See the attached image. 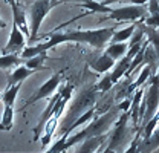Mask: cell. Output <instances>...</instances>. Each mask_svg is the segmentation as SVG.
I'll use <instances>...</instances> for the list:
<instances>
[{"label": "cell", "mask_w": 159, "mask_h": 153, "mask_svg": "<svg viewBox=\"0 0 159 153\" xmlns=\"http://www.w3.org/2000/svg\"><path fill=\"white\" fill-rule=\"evenodd\" d=\"M119 114H121V110H119L118 104H115V106H112L104 115H95V116L92 118V123H90L86 129L77 132L74 136H69V138L64 141L63 150L66 152L69 147L75 146L77 142H81V141L86 139V138L99 136V135H107L109 129L112 127V124H115V121H116V118H118Z\"/></svg>", "instance_id": "1"}, {"label": "cell", "mask_w": 159, "mask_h": 153, "mask_svg": "<svg viewBox=\"0 0 159 153\" xmlns=\"http://www.w3.org/2000/svg\"><path fill=\"white\" fill-rule=\"evenodd\" d=\"M72 92H74V86H72V84H64L63 87H60L58 100H57V103H55L54 107H52L51 116L48 118V121H46L44 126H43L41 146L46 147V146L51 142L52 133H54V130H55V127H57V124H58V119H60V116H61V114H63V110H64V107H66V104H67V101H69L70 96H72Z\"/></svg>", "instance_id": "2"}, {"label": "cell", "mask_w": 159, "mask_h": 153, "mask_svg": "<svg viewBox=\"0 0 159 153\" xmlns=\"http://www.w3.org/2000/svg\"><path fill=\"white\" fill-rule=\"evenodd\" d=\"M58 3L54 0H35L31 8H29V14H31V31H29V41H35L39 35L40 26L43 23L44 17L49 14V11L57 6Z\"/></svg>", "instance_id": "3"}, {"label": "cell", "mask_w": 159, "mask_h": 153, "mask_svg": "<svg viewBox=\"0 0 159 153\" xmlns=\"http://www.w3.org/2000/svg\"><path fill=\"white\" fill-rule=\"evenodd\" d=\"M129 110L127 112H121L118 115V118H116V121H115V129H113V132L110 136H107V147L109 149H112V150H115L116 152V149H119L121 146H124L125 144V141H127V136L130 133V130H129V126H127V123H129Z\"/></svg>", "instance_id": "4"}, {"label": "cell", "mask_w": 159, "mask_h": 153, "mask_svg": "<svg viewBox=\"0 0 159 153\" xmlns=\"http://www.w3.org/2000/svg\"><path fill=\"white\" fill-rule=\"evenodd\" d=\"M147 14V8L145 5H129V6H122L112 9L104 19H112L115 21H136V20H144Z\"/></svg>", "instance_id": "5"}, {"label": "cell", "mask_w": 159, "mask_h": 153, "mask_svg": "<svg viewBox=\"0 0 159 153\" xmlns=\"http://www.w3.org/2000/svg\"><path fill=\"white\" fill-rule=\"evenodd\" d=\"M95 103H97V89H95V87L90 89V90H83V92L78 95V98H77L75 104L70 107V112H69L67 118H66V121H64L66 127H67V126L77 118V115L80 116L84 109L92 107ZM66 127H64V129H66Z\"/></svg>", "instance_id": "6"}, {"label": "cell", "mask_w": 159, "mask_h": 153, "mask_svg": "<svg viewBox=\"0 0 159 153\" xmlns=\"http://www.w3.org/2000/svg\"><path fill=\"white\" fill-rule=\"evenodd\" d=\"M61 78H63V72H58V74H55V75H52L41 87H40L39 90L34 94V95L31 96L25 104H23V107H21V110H25V109H28L29 106H32V104H35L37 101L40 100H44V98H48V96H51L57 89H58L60 83H61Z\"/></svg>", "instance_id": "7"}, {"label": "cell", "mask_w": 159, "mask_h": 153, "mask_svg": "<svg viewBox=\"0 0 159 153\" xmlns=\"http://www.w3.org/2000/svg\"><path fill=\"white\" fill-rule=\"evenodd\" d=\"M158 74L155 72L152 76V84H150L148 94L144 98L145 100V110H144V116H142V126L158 112Z\"/></svg>", "instance_id": "8"}, {"label": "cell", "mask_w": 159, "mask_h": 153, "mask_svg": "<svg viewBox=\"0 0 159 153\" xmlns=\"http://www.w3.org/2000/svg\"><path fill=\"white\" fill-rule=\"evenodd\" d=\"M25 46H26L25 35L21 34V31H20L19 28L12 23V29H11V34H9V40H8L6 46L2 49V55H6V54H20Z\"/></svg>", "instance_id": "9"}, {"label": "cell", "mask_w": 159, "mask_h": 153, "mask_svg": "<svg viewBox=\"0 0 159 153\" xmlns=\"http://www.w3.org/2000/svg\"><path fill=\"white\" fill-rule=\"evenodd\" d=\"M11 9H12V23L21 31V34L25 37L29 38V26H28V20H26V12L23 9V6L20 5L19 2H12L11 5Z\"/></svg>", "instance_id": "10"}, {"label": "cell", "mask_w": 159, "mask_h": 153, "mask_svg": "<svg viewBox=\"0 0 159 153\" xmlns=\"http://www.w3.org/2000/svg\"><path fill=\"white\" fill-rule=\"evenodd\" d=\"M152 71H156V67L155 66H152V64H144V67H142V71H141V74H139L138 80L136 81H130L129 84H127V87H124L122 90H121V94H119V96H124V98H127V96L130 95L135 89H138L139 86H142L148 78H150V75H152Z\"/></svg>", "instance_id": "11"}, {"label": "cell", "mask_w": 159, "mask_h": 153, "mask_svg": "<svg viewBox=\"0 0 159 153\" xmlns=\"http://www.w3.org/2000/svg\"><path fill=\"white\" fill-rule=\"evenodd\" d=\"M107 141V135H99V136H92V138H86L81 141V146L75 153H93L99 149V146H102Z\"/></svg>", "instance_id": "12"}, {"label": "cell", "mask_w": 159, "mask_h": 153, "mask_svg": "<svg viewBox=\"0 0 159 153\" xmlns=\"http://www.w3.org/2000/svg\"><path fill=\"white\" fill-rule=\"evenodd\" d=\"M113 64H115V60L110 58L106 52H104L102 55H99L97 60L90 61V67H92L95 72H98V74H106V72H109V71L113 67Z\"/></svg>", "instance_id": "13"}, {"label": "cell", "mask_w": 159, "mask_h": 153, "mask_svg": "<svg viewBox=\"0 0 159 153\" xmlns=\"http://www.w3.org/2000/svg\"><path fill=\"white\" fill-rule=\"evenodd\" d=\"M35 71H32V69H28L26 66H21L19 64L17 66V69L16 71H12L9 76H8V87L9 86H14V84H19V83H23L26 78L29 75H32Z\"/></svg>", "instance_id": "14"}, {"label": "cell", "mask_w": 159, "mask_h": 153, "mask_svg": "<svg viewBox=\"0 0 159 153\" xmlns=\"http://www.w3.org/2000/svg\"><path fill=\"white\" fill-rule=\"evenodd\" d=\"M80 8L86 9L89 14L92 12H98V14H109L112 11V8L109 5H104V3H99L95 0H81V3L78 5Z\"/></svg>", "instance_id": "15"}, {"label": "cell", "mask_w": 159, "mask_h": 153, "mask_svg": "<svg viewBox=\"0 0 159 153\" xmlns=\"http://www.w3.org/2000/svg\"><path fill=\"white\" fill-rule=\"evenodd\" d=\"M12 126H14V106H5L2 121H0V130L8 132L12 129Z\"/></svg>", "instance_id": "16"}, {"label": "cell", "mask_w": 159, "mask_h": 153, "mask_svg": "<svg viewBox=\"0 0 159 153\" xmlns=\"http://www.w3.org/2000/svg\"><path fill=\"white\" fill-rule=\"evenodd\" d=\"M127 48H129V46H127V43H125V41L110 43V46H107V48H106V54H107L110 58H113V60H119V58L125 54Z\"/></svg>", "instance_id": "17"}, {"label": "cell", "mask_w": 159, "mask_h": 153, "mask_svg": "<svg viewBox=\"0 0 159 153\" xmlns=\"http://www.w3.org/2000/svg\"><path fill=\"white\" fill-rule=\"evenodd\" d=\"M20 87H21V83L14 84V86H9V87L0 95V100L3 101L5 106H14V101H16V98H17V94H19Z\"/></svg>", "instance_id": "18"}, {"label": "cell", "mask_w": 159, "mask_h": 153, "mask_svg": "<svg viewBox=\"0 0 159 153\" xmlns=\"http://www.w3.org/2000/svg\"><path fill=\"white\" fill-rule=\"evenodd\" d=\"M46 58H48V52H41V54L34 55V57L26 58V61H23V63H25V66H26L28 69L39 71V69H44V67H43V63L46 61Z\"/></svg>", "instance_id": "19"}, {"label": "cell", "mask_w": 159, "mask_h": 153, "mask_svg": "<svg viewBox=\"0 0 159 153\" xmlns=\"http://www.w3.org/2000/svg\"><path fill=\"white\" fill-rule=\"evenodd\" d=\"M25 60L17 55V54H6V55H2L0 57V69H9V67H14V66H19Z\"/></svg>", "instance_id": "20"}, {"label": "cell", "mask_w": 159, "mask_h": 153, "mask_svg": "<svg viewBox=\"0 0 159 153\" xmlns=\"http://www.w3.org/2000/svg\"><path fill=\"white\" fill-rule=\"evenodd\" d=\"M135 23L133 25H130V26H127V28H124V29H121V31H115L113 34H112V37H110V43H118V41H127L130 35H132V32L135 31Z\"/></svg>", "instance_id": "21"}, {"label": "cell", "mask_w": 159, "mask_h": 153, "mask_svg": "<svg viewBox=\"0 0 159 153\" xmlns=\"http://www.w3.org/2000/svg\"><path fill=\"white\" fill-rule=\"evenodd\" d=\"M113 86V83H112V80H110V74H104L102 76V80H99L98 83L95 84V89H97V92H102V94H106V92H109L110 90V87Z\"/></svg>", "instance_id": "22"}, {"label": "cell", "mask_w": 159, "mask_h": 153, "mask_svg": "<svg viewBox=\"0 0 159 153\" xmlns=\"http://www.w3.org/2000/svg\"><path fill=\"white\" fill-rule=\"evenodd\" d=\"M139 139H141V130H138V133L135 135L133 141L130 142V146H129V149L125 150V153H138V142H139Z\"/></svg>", "instance_id": "23"}, {"label": "cell", "mask_w": 159, "mask_h": 153, "mask_svg": "<svg viewBox=\"0 0 159 153\" xmlns=\"http://www.w3.org/2000/svg\"><path fill=\"white\" fill-rule=\"evenodd\" d=\"M148 2V12H150V16L152 14H158V0H147Z\"/></svg>", "instance_id": "24"}, {"label": "cell", "mask_w": 159, "mask_h": 153, "mask_svg": "<svg viewBox=\"0 0 159 153\" xmlns=\"http://www.w3.org/2000/svg\"><path fill=\"white\" fill-rule=\"evenodd\" d=\"M118 107H119V110H121V112H127V110L130 109V100H129V96L119 103Z\"/></svg>", "instance_id": "25"}, {"label": "cell", "mask_w": 159, "mask_h": 153, "mask_svg": "<svg viewBox=\"0 0 159 153\" xmlns=\"http://www.w3.org/2000/svg\"><path fill=\"white\" fill-rule=\"evenodd\" d=\"M145 2H147V0H132L133 5H145Z\"/></svg>", "instance_id": "26"}, {"label": "cell", "mask_w": 159, "mask_h": 153, "mask_svg": "<svg viewBox=\"0 0 159 153\" xmlns=\"http://www.w3.org/2000/svg\"><path fill=\"white\" fill-rule=\"evenodd\" d=\"M101 153H116V152H115V150H112V149H109V147L106 146V147H104V150H101Z\"/></svg>", "instance_id": "27"}, {"label": "cell", "mask_w": 159, "mask_h": 153, "mask_svg": "<svg viewBox=\"0 0 159 153\" xmlns=\"http://www.w3.org/2000/svg\"><path fill=\"white\" fill-rule=\"evenodd\" d=\"M3 28H6V21L0 19V29H3Z\"/></svg>", "instance_id": "28"}, {"label": "cell", "mask_w": 159, "mask_h": 153, "mask_svg": "<svg viewBox=\"0 0 159 153\" xmlns=\"http://www.w3.org/2000/svg\"><path fill=\"white\" fill-rule=\"evenodd\" d=\"M115 2H118V0H106V2H102L104 5H112V3H115Z\"/></svg>", "instance_id": "29"}, {"label": "cell", "mask_w": 159, "mask_h": 153, "mask_svg": "<svg viewBox=\"0 0 159 153\" xmlns=\"http://www.w3.org/2000/svg\"><path fill=\"white\" fill-rule=\"evenodd\" d=\"M54 2H57L58 5H60V3H64V0H54Z\"/></svg>", "instance_id": "30"}, {"label": "cell", "mask_w": 159, "mask_h": 153, "mask_svg": "<svg viewBox=\"0 0 159 153\" xmlns=\"http://www.w3.org/2000/svg\"><path fill=\"white\" fill-rule=\"evenodd\" d=\"M6 2H8V3L11 5V3H12V2H16V0H6Z\"/></svg>", "instance_id": "31"}]
</instances>
